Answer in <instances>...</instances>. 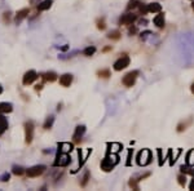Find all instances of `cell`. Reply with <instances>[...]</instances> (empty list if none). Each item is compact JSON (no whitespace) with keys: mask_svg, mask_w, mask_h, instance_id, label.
<instances>
[{"mask_svg":"<svg viewBox=\"0 0 194 191\" xmlns=\"http://www.w3.org/2000/svg\"><path fill=\"white\" fill-rule=\"evenodd\" d=\"M139 76V71H129L128 74H126L123 78V84L126 87H132V85L136 83V79Z\"/></svg>","mask_w":194,"mask_h":191,"instance_id":"1","label":"cell"},{"mask_svg":"<svg viewBox=\"0 0 194 191\" xmlns=\"http://www.w3.org/2000/svg\"><path fill=\"white\" fill-rule=\"evenodd\" d=\"M34 138V124L31 121H27L25 124V141L26 143H31Z\"/></svg>","mask_w":194,"mask_h":191,"instance_id":"2","label":"cell"},{"mask_svg":"<svg viewBox=\"0 0 194 191\" xmlns=\"http://www.w3.org/2000/svg\"><path fill=\"white\" fill-rule=\"evenodd\" d=\"M129 57H127V56H123V57H121L119 59H117L115 62H114V70L115 71H122V70H124L127 66H129Z\"/></svg>","mask_w":194,"mask_h":191,"instance_id":"3","label":"cell"},{"mask_svg":"<svg viewBox=\"0 0 194 191\" xmlns=\"http://www.w3.org/2000/svg\"><path fill=\"white\" fill-rule=\"evenodd\" d=\"M44 170H46L44 165H34V167H31L26 170V173L29 177H39L40 174L44 173Z\"/></svg>","mask_w":194,"mask_h":191,"instance_id":"4","label":"cell"},{"mask_svg":"<svg viewBox=\"0 0 194 191\" xmlns=\"http://www.w3.org/2000/svg\"><path fill=\"white\" fill-rule=\"evenodd\" d=\"M36 78H38L36 71H34V70H29V71L23 75V78H22V83H23V85H30V84H33V83L35 82Z\"/></svg>","mask_w":194,"mask_h":191,"instance_id":"5","label":"cell"},{"mask_svg":"<svg viewBox=\"0 0 194 191\" xmlns=\"http://www.w3.org/2000/svg\"><path fill=\"white\" fill-rule=\"evenodd\" d=\"M150 162V152L148 150H142L137 156V163L140 165H145Z\"/></svg>","mask_w":194,"mask_h":191,"instance_id":"6","label":"cell"},{"mask_svg":"<svg viewBox=\"0 0 194 191\" xmlns=\"http://www.w3.org/2000/svg\"><path fill=\"white\" fill-rule=\"evenodd\" d=\"M84 133H85V127L84 125H78L77 128H75V132L73 134V138H74L75 142H79Z\"/></svg>","mask_w":194,"mask_h":191,"instance_id":"7","label":"cell"},{"mask_svg":"<svg viewBox=\"0 0 194 191\" xmlns=\"http://www.w3.org/2000/svg\"><path fill=\"white\" fill-rule=\"evenodd\" d=\"M73 83V75L71 74H64L60 78V84L62 87H70V84Z\"/></svg>","mask_w":194,"mask_h":191,"instance_id":"8","label":"cell"},{"mask_svg":"<svg viewBox=\"0 0 194 191\" xmlns=\"http://www.w3.org/2000/svg\"><path fill=\"white\" fill-rule=\"evenodd\" d=\"M135 21H136V16H135V14H131V13H129V14L122 16L121 20H119L121 25H132Z\"/></svg>","mask_w":194,"mask_h":191,"instance_id":"9","label":"cell"},{"mask_svg":"<svg viewBox=\"0 0 194 191\" xmlns=\"http://www.w3.org/2000/svg\"><path fill=\"white\" fill-rule=\"evenodd\" d=\"M113 168H114V163H113L109 158H105L102 162H101V169H102V170L110 172Z\"/></svg>","mask_w":194,"mask_h":191,"instance_id":"10","label":"cell"},{"mask_svg":"<svg viewBox=\"0 0 194 191\" xmlns=\"http://www.w3.org/2000/svg\"><path fill=\"white\" fill-rule=\"evenodd\" d=\"M13 111V105L9 102H0V113L8 114Z\"/></svg>","mask_w":194,"mask_h":191,"instance_id":"11","label":"cell"},{"mask_svg":"<svg viewBox=\"0 0 194 191\" xmlns=\"http://www.w3.org/2000/svg\"><path fill=\"white\" fill-rule=\"evenodd\" d=\"M154 25L159 29H163L164 27V14H158L154 17Z\"/></svg>","mask_w":194,"mask_h":191,"instance_id":"12","label":"cell"},{"mask_svg":"<svg viewBox=\"0 0 194 191\" xmlns=\"http://www.w3.org/2000/svg\"><path fill=\"white\" fill-rule=\"evenodd\" d=\"M29 9L27 8H25V9H21L20 12H17V14H16V22L17 23H20L23 18H26L27 17V14H29Z\"/></svg>","mask_w":194,"mask_h":191,"instance_id":"13","label":"cell"},{"mask_svg":"<svg viewBox=\"0 0 194 191\" xmlns=\"http://www.w3.org/2000/svg\"><path fill=\"white\" fill-rule=\"evenodd\" d=\"M53 4V0H43L42 3H39V5H38V10H47L52 7Z\"/></svg>","mask_w":194,"mask_h":191,"instance_id":"14","label":"cell"},{"mask_svg":"<svg viewBox=\"0 0 194 191\" xmlns=\"http://www.w3.org/2000/svg\"><path fill=\"white\" fill-rule=\"evenodd\" d=\"M148 12H150V13H158V12H160L162 7L159 3H152V4H148Z\"/></svg>","mask_w":194,"mask_h":191,"instance_id":"15","label":"cell"},{"mask_svg":"<svg viewBox=\"0 0 194 191\" xmlns=\"http://www.w3.org/2000/svg\"><path fill=\"white\" fill-rule=\"evenodd\" d=\"M43 78H44V80H47V82H54L56 79H57V74H56L54 71H48L46 72L44 75H43Z\"/></svg>","mask_w":194,"mask_h":191,"instance_id":"16","label":"cell"},{"mask_svg":"<svg viewBox=\"0 0 194 191\" xmlns=\"http://www.w3.org/2000/svg\"><path fill=\"white\" fill-rule=\"evenodd\" d=\"M12 172H13V174H16V176H22L25 173V168L21 167V165H13V167H12Z\"/></svg>","mask_w":194,"mask_h":191,"instance_id":"17","label":"cell"},{"mask_svg":"<svg viewBox=\"0 0 194 191\" xmlns=\"http://www.w3.org/2000/svg\"><path fill=\"white\" fill-rule=\"evenodd\" d=\"M53 123H54V116H48L47 120H46V123H44V125H43V128H44V129H49V128H52Z\"/></svg>","mask_w":194,"mask_h":191,"instance_id":"18","label":"cell"},{"mask_svg":"<svg viewBox=\"0 0 194 191\" xmlns=\"http://www.w3.org/2000/svg\"><path fill=\"white\" fill-rule=\"evenodd\" d=\"M73 150V145L71 143H61L60 145V151H64V152H69Z\"/></svg>","mask_w":194,"mask_h":191,"instance_id":"19","label":"cell"},{"mask_svg":"<svg viewBox=\"0 0 194 191\" xmlns=\"http://www.w3.org/2000/svg\"><path fill=\"white\" fill-rule=\"evenodd\" d=\"M95 52H96V48L95 47H88V48H85L84 51H83V53H84V56H93L95 54Z\"/></svg>","mask_w":194,"mask_h":191,"instance_id":"20","label":"cell"},{"mask_svg":"<svg viewBox=\"0 0 194 191\" xmlns=\"http://www.w3.org/2000/svg\"><path fill=\"white\" fill-rule=\"evenodd\" d=\"M108 38H109V39L118 40V39L121 38V32H119V31H117V30H115V31H111V32L108 35Z\"/></svg>","mask_w":194,"mask_h":191,"instance_id":"21","label":"cell"},{"mask_svg":"<svg viewBox=\"0 0 194 191\" xmlns=\"http://www.w3.org/2000/svg\"><path fill=\"white\" fill-rule=\"evenodd\" d=\"M186 162H188V164L194 165V150H192L189 154H188V156H186Z\"/></svg>","mask_w":194,"mask_h":191,"instance_id":"22","label":"cell"},{"mask_svg":"<svg viewBox=\"0 0 194 191\" xmlns=\"http://www.w3.org/2000/svg\"><path fill=\"white\" fill-rule=\"evenodd\" d=\"M181 172H183L184 174H192V176H194V170L192 168H189V167H185V165L181 167Z\"/></svg>","mask_w":194,"mask_h":191,"instance_id":"23","label":"cell"},{"mask_svg":"<svg viewBox=\"0 0 194 191\" xmlns=\"http://www.w3.org/2000/svg\"><path fill=\"white\" fill-rule=\"evenodd\" d=\"M9 178H10V174L8 173V172H5V173H3L2 176H0V181H2V182H8Z\"/></svg>","mask_w":194,"mask_h":191,"instance_id":"24","label":"cell"},{"mask_svg":"<svg viewBox=\"0 0 194 191\" xmlns=\"http://www.w3.org/2000/svg\"><path fill=\"white\" fill-rule=\"evenodd\" d=\"M0 124H2L4 128L8 129V120H7V118H5V116H3V115H0Z\"/></svg>","mask_w":194,"mask_h":191,"instance_id":"25","label":"cell"},{"mask_svg":"<svg viewBox=\"0 0 194 191\" xmlns=\"http://www.w3.org/2000/svg\"><path fill=\"white\" fill-rule=\"evenodd\" d=\"M98 75L100 76H102V78H109L110 76V74L108 70H102V71H98Z\"/></svg>","mask_w":194,"mask_h":191,"instance_id":"26","label":"cell"},{"mask_svg":"<svg viewBox=\"0 0 194 191\" xmlns=\"http://www.w3.org/2000/svg\"><path fill=\"white\" fill-rule=\"evenodd\" d=\"M88 178H89V172H85V174L83 177V182H82V186H85L87 182H88Z\"/></svg>","mask_w":194,"mask_h":191,"instance_id":"27","label":"cell"},{"mask_svg":"<svg viewBox=\"0 0 194 191\" xmlns=\"http://www.w3.org/2000/svg\"><path fill=\"white\" fill-rule=\"evenodd\" d=\"M177 180H179V183L181 185V186H185V183H186V181H185V176H179V177H177Z\"/></svg>","mask_w":194,"mask_h":191,"instance_id":"28","label":"cell"},{"mask_svg":"<svg viewBox=\"0 0 194 191\" xmlns=\"http://www.w3.org/2000/svg\"><path fill=\"white\" fill-rule=\"evenodd\" d=\"M97 27L100 29V30H104L105 27H106V25H105V22H104V18L101 21H98V25H97Z\"/></svg>","mask_w":194,"mask_h":191,"instance_id":"29","label":"cell"},{"mask_svg":"<svg viewBox=\"0 0 194 191\" xmlns=\"http://www.w3.org/2000/svg\"><path fill=\"white\" fill-rule=\"evenodd\" d=\"M111 146H113V147H114V149H113V150H111V152H117L118 150H119V149H121V145H118V143H113Z\"/></svg>","mask_w":194,"mask_h":191,"instance_id":"30","label":"cell"},{"mask_svg":"<svg viewBox=\"0 0 194 191\" xmlns=\"http://www.w3.org/2000/svg\"><path fill=\"white\" fill-rule=\"evenodd\" d=\"M5 131H7V128H4L2 124H0V136H2V134H3Z\"/></svg>","mask_w":194,"mask_h":191,"instance_id":"31","label":"cell"},{"mask_svg":"<svg viewBox=\"0 0 194 191\" xmlns=\"http://www.w3.org/2000/svg\"><path fill=\"white\" fill-rule=\"evenodd\" d=\"M190 190H194V180H193L192 183H190Z\"/></svg>","mask_w":194,"mask_h":191,"instance_id":"32","label":"cell"},{"mask_svg":"<svg viewBox=\"0 0 194 191\" xmlns=\"http://www.w3.org/2000/svg\"><path fill=\"white\" fill-rule=\"evenodd\" d=\"M67 48H69V47L65 45V47H62V48H61V51H67Z\"/></svg>","mask_w":194,"mask_h":191,"instance_id":"33","label":"cell"},{"mask_svg":"<svg viewBox=\"0 0 194 191\" xmlns=\"http://www.w3.org/2000/svg\"><path fill=\"white\" fill-rule=\"evenodd\" d=\"M190 90H192V93L194 94V84H192V88H190Z\"/></svg>","mask_w":194,"mask_h":191,"instance_id":"34","label":"cell"},{"mask_svg":"<svg viewBox=\"0 0 194 191\" xmlns=\"http://www.w3.org/2000/svg\"><path fill=\"white\" fill-rule=\"evenodd\" d=\"M3 93V87H2V84H0V94Z\"/></svg>","mask_w":194,"mask_h":191,"instance_id":"35","label":"cell"},{"mask_svg":"<svg viewBox=\"0 0 194 191\" xmlns=\"http://www.w3.org/2000/svg\"><path fill=\"white\" fill-rule=\"evenodd\" d=\"M192 7H193V10H194V3H193V4H192Z\"/></svg>","mask_w":194,"mask_h":191,"instance_id":"36","label":"cell"}]
</instances>
